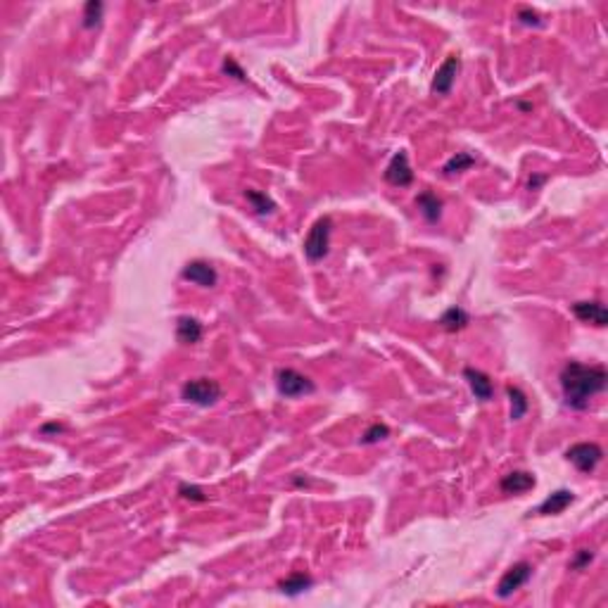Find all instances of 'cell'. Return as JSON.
<instances>
[{
  "mask_svg": "<svg viewBox=\"0 0 608 608\" xmlns=\"http://www.w3.org/2000/svg\"><path fill=\"white\" fill-rule=\"evenodd\" d=\"M471 323V316L461 309V306H451L440 316V325L447 333H456V330H463L466 325Z\"/></svg>",
  "mask_w": 608,
  "mask_h": 608,
  "instance_id": "e0dca14e",
  "label": "cell"
},
{
  "mask_svg": "<svg viewBox=\"0 0 608 608\" xmlns=\"http://www.w3.org/2000/svg\"><path fill=\"white\" fill-rule=\"evenodd\" d=\"M544 181H547V176H532V179H530V183H528V186H530V190H537V188H540V186L544 183Z\"/></svg>",
  "mask_w": 608,
  "mask_h": 608,
  "instance_id": "4316f807",
  "label": "cell"
},
{
  "mask_svg": "<svg viewBox=\"0 0 608 608\" xmlns=\"http://www.w3.org/2000/svg\"><path fill=\"white\" fill-rule=\"evenodd\" d=\"M459 69H461V60L456 58V55H449V58L442 62V67L435 72V79H432V93H437V96H449Z\"/></svg>",
  "mask_w": 608,
  "mask_h": 608,
  "instance_id": "9c48e42d",
  "label": "cell"
},
{
  "mask_svg": "<svg viewBox=\"0 0 608 608\" xmlns=\"http://www.w3.org/2000/svg\"><path fill=\"white\" fill-rule=\"evenodd\" d=\"M65 428H62V425H58V423H50V425H43L41 428V432H62Z\"/></svg>",
  "mask_w": 608,
  "mask_h": 608,
  "instance_id": "83f0119b",
  "label": "cell"
},
{
  "mask_svg": "<svg viewBox=\"0 0 608 608\" xmlns=\"http://www.w3.org/2000/svg\"><path fill=\"white\" fill-rule=\"evenodd\" d=\"M181 276H183L186 280H190V283L200 285V287H214L216 280H219L216 269L205 259H195V261H190V264H186Z\"/></svg>",
  "mask_w": 608,
  "mask_h": 608,
  "instance_id": "ba28073f",
  "label": "cell"
},
{
  "mask_svg": "<svg viewBox=\"0 0 608 608\" xmlns=\"http://www.w3.org/2000/svg\"><path fill=\"white\" fill-rule=\"evenodd\" d=\"M103 10H105V5L100 3V0H91V3H86V8H84V27L86 29L98 27L100 20H103Z\"/></svg>",
  "mask_w": 608,
  "mask_h": 608,
  "instance_id": "44dd1931",
  "label": "cell"
},
{
  "mask_svg": "<svg viewBox=\"0 0 608 608\" xmlns=\"http://www.w3.org/2000/svg\"><path fill=\"white\" fill-rule=\"evenodd\" d=\"M179 494L183 499H190V501H207V494L200 490L198 485H186L183 482V485H179Z\"/></svg>",
  "mask_w": 608,
  "mask_h": 608,
  "instance_id": "cb8c5ba5",
  "label": "cell"
},
{
  "mask_svg": "<svg viewBox=\"0 0 608 608\" xmlns=\"http://www.w3.org/2000/svg\"><path fill=\"white\" fill-rule=\"evenodd\" d=\"M573 501H575V494L570 490H556V492H551L549 497L530 513H537V516H559V513L566 511L568 506L573 504Z\"/></svg>",
  "mask_w": 608,
  "mask_h": 608,
  "instance_id": "30bf717a",
  "label": "cell"
},
{
  "mask_svg": "<svg viewBox=\"0 0 608 608\" xmlns=\"http://www.w3.org/2000/svg\"><path fill=\"white\" fill-rule=\"evenodd\" d=\"M518 20H520V24H528V27H540V24H542L540 15H537L535 10H530V8H520L518 10Z\"/></svg>",
  "mask_w": 608,
  "mask_h": 608,
  "instance_id": "484cf974",
  "label": "cell"
},
{
  "mask_svg": "<svg viewBox=\"0 0 608 608\" xmlns=\"http://www.w3.org/2000/svg\"><path fill=\"white\" fill-rule=\"evenodd\" d=\"M559 380H561L563 402H566L570 409L582 411L589 406V399H592L594 394L606 390L608 373L604 366H585V363H580V361H568L566 366H563Z\"/></svg>",
  "mask_w": 608,
  "mask_h": 608,
  "instance_id": "6da1fadb",
  "label": "cell"
},
{
  "mask_svg": "<svg viewBox=\"0 0 608 608\" xmlns=\"http://www.w3.org/2000/svg\"><path fill=\"white\" fill-rule=\"evenodd\" d=\"M385 181L390 186H397V188H406L413 183V172H411V164H409V155L406 150H397L392 155L390 164L385 169Z\"/></svg>",
  "mask_w": 608,
  "mask_h": 608,
  "instance_id": "52a82bcc",
  "label": "cell"
},
{
  "mask_svg": "<svg viewBox=\"0 0 608 608\" xmlns=\"http://www.w3.org/2000/svg\"><path fill=\"white\" fill-rule=\"evenodd\" d=\"M463 378L468 380V385H471V392L475 394V399H480V402H490V399L494 397V385L490 380V375L478 371V368H463Z\"/></svg>",
  "mask_w": 608,
  "mask_h": 608,
  "instance_id": "8fae6325",
  "label": "cell"
},
{
  "mask_svg": "<svg viewBox=\"0 0 608 608\" xmlns=\"http://www.w3.org/2000/svg\"><path fill=\"white\" fill-rule=\"evenodd\" d=\"M311 585H314V578L306 573H292L290 578L280 580L278 582V589L283 594H287V597H297V594L306 592V589H311Z\"/></svg>",
  "mask_w": 608,
  "mask_h": 608,
  "instance_id": "9a60e30c",
  "label": "cell"
},
{
  "mask_svg": "<svg viewBox=\"0 0 608 608\" xmlns=\"http://www.w3.org/2000/svg\"><path fill=\"white\" fill-rule=\"evenodd\" d=\"M181 397L186 399L188 404H198V406H212L221 399V385L212 378H195L188 380V383L181 387Z\"/></svg>",
  "mask_w": 608,
  "mask_h": 608,
  "instance_id": "7a4b0ae2",
  "label": "cell"
},
{
  "mask_svg": "<svg viewBox=\"0 0 608 608\" xmlns=\"http://www.w3.org/2000/svg\"><path fill=\"white\" fill-rule=\"evenodd\" d=\"M245 198H247V202L252 205V209L257 212V214H273V212H276V202L266 195V193H259V190L247 188Z\"/></svg>",
  "mask_w": 608,
  "mask_h": 608,
  "instance_id": "ac0fdd59",
  "label": "cell"
},
{
  "mask_svg": "<svg viewBox=\"0 0 608 608\" xmlns=\"http://www.w3.org/2000/svg\"><path fill=\"white\" fill-rule=\"evenodd\" d=\"M592 561H594V551L592 549H578V551H575V556H573V561L568 563V568L570 570H585Z\"/></svg>",
  "mask_w": 608,
  "mask_h": 608,
  "instance_id": "603a6c76",
  "label": "cell"
},
{
  "mask_svg": "<svg viewBox=\"0 0 608 608\" xmlns=\"http://www.w3.org/2000/svg\"><path fill=\"white\" fill-rule=\"evenodd\" d=\"M501 492L504 494H523V492H530L535 487V475L532 473H525V471H513L509 475H504L499 482Z\"/></svg>",
  "mask_w": 608,
  "mask_h": 608,
  "instance_id": "4fadbf2b",
  "label": "cell"
},
{
  "mask_svg": "<svg viewBox=\"0 0 608 608\" xmlns=\"http://www.w3.org/2000/svg\"><path fill=\"white\" fill-rule=\"evenodd\" d=\"M506 394L511 399V421H520L525 416V411H528V397H525V392L520 387L513 385L506 387Z\"/></svg>",
  "mask_w": 608,
  "mask_h": 608,
  "instance_id": "d6986e66",
  "label": "cell"
},
{
  "mask_svg": "<svg viewBox=\"0 0 608 608\" xmlns=\"http://www.w3.org/2000/svg\"><path fill=\"white\" fill-rule=\"evenodd\" d=\"M330 231H333V221L330 216H321L318 221L309 228V235L304 240V254L309 261H321L328 254L330 247Z\"/></svg>",
  "mask_w": 608,
  "mask_h": 608,
  "instance_id": "3957f363",
  "label": "cell"
},
{
  "mask_svg": "<svg viewBox=\"0 0 608 608\" xmlns=\"http://www.w3.org/2000/svg\"><path fill=\"white\" fill-rule=\"evenodd\" d=\"M475 164V157L473 155H468V153H456L454 157H451L447 164L442 167V172H444V176H454V174H461V172H466V169H471Z\"/></svg>",
  "mask_w": 608,
  "mask_h": 608,
  "instance_id": "ffe728a7",
  "label": "cell"
},
{
  "mask_svg": "<svg viewBox=\"0 0 608 608\" xmlns=\"http://www.w3.org/2000/svg\"><path fill=\"white\" fill-rule=\"evenodd\" d=\"M530 575H532V566H530V563H525V561L513 563V566L506 570L504 575H501V580H499V585H497V594H499L501 599H509L513 592H518V589L530 580Z\"/></svg>",
  "mask_w": 608,
  "mask_h": 608,
  "instance_id": "8992f818",
  "label": "cell"
},
{
  "mask_svg": "<svg viewBox=\"0 0 608 608\" xmlns=\"http://www.w3.org/2000/svg\"><path fill=\"white\" fill-rule=\"evenodd\" d=\"M416 205H418V209H421V214L425 216V221H430V224H435L442 214V200L430 190L421 193V195L416 198Z\"/></svg>",
  "mask_w": 608,
  "mask_h": 608,
  "instance_id": "2e32d148",
  "label": "cell"
},
{
  "mask_svg": "<svg viewBox=\"0 0 608 608\" xmlns=\"http://www.w3.org/2000/svg\"><path fill=\"white\" fill-rule=\"evenodd\" d=\"M276 387L283 397H302V394H311L316 390V385L295 368H280L276 373Z\"/></svg>",
  "mask_w": 608,
  "mask_h": 608,
  "instance_id": "277c9868",
  "label": "cell"
},
{
  "mask_svg": "<svg viewBox=\"0 0 608 608\" xmlns=\"http://www.w3.org/2000/svg\"><path fill=\"white\" fill-rule=\"evenodd\" d=\"M176 337L183 344H195L202 340V323L193 316H181L176 321Z\"/></svg>",
  "mask_w": 608,
  "mask_h": 608,
  "instance_id": "5bb4252c",
  "label": "cell"
},
{
  "mask_svg": "<svg viewBox=\"0 0 608 608\" xmlns=\"http://www.w3.org/2000/svg\"><path fill=\"white\" fill-rule=\"evenodd\" d=\"M221 69H224V74H228V77H233V79H238V81H245V72H242V67L238 65L233 58H226Z\"/></svg>",
  "mask_w": 608,
  "mask_h": 608,
  "instance_id": "d4e9b609",
  "label": "cell"
},
{
  "mask_svg": "<svg viewBox=\"0 0 608 608\" xmlns=\"http://www.w3.org/2000/svg\"><path fill=\"white\" fill-rule=\"evenodd\" d=\"M570 309H573V314L578 316L582 323H592V325H599V328H604L608 323V314L601 302H575Z\"/></svg>",
  "mask_w": 608,
  "mask_h": 608,
  "instance_id": "7c38bea8",
  "label": "cell"
},
{
  "mask_svg": "<svg viewBox=\"0 0 608 608\" xmlns=\"http://www.w3.org/2000/svg\"><path fill=\"white\" fill-rule=\"evenodd\" d=\"M566 459L578 468L580 473H592L604 459V449L597 442H578L566 451Z\"/></svg>",
  "mask_w": 608,
  "mask_h": 608,
  "instance_id": "5b68a950",
  "label": "cell"
},
{
  "mask_svg": "<svg viewBox=\"0 0 608 608\" xmlns=\"http://www.w3.org/2000/svg\"><path fill=\"white\" fill-rule=\"evenodd\" d=\"M387 435H390V428H387L385 423H373L371 428H368L366 432H363L361 442H363V444H375V442L385 440Z\"/></svg>",
  "mask_w": 608,
  "mask_h": 608,
  "instance_id": "7402d4cb",
  "label": "cell"
}]
</instances>
